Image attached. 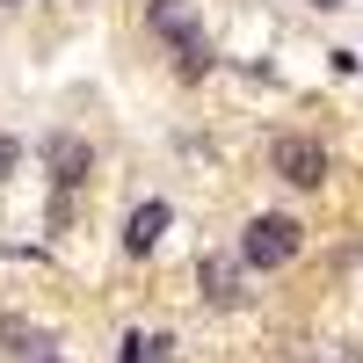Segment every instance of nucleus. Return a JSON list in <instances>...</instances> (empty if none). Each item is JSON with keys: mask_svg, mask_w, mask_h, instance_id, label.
<instances>
[{"mask_svg": "<svg viewBox=\"0 0 363 363\" xmlns=\"http://www.w3.org/2000/svg\"><path fill=\"white\" fill-rule=\"evenodd\" d=\"M196 284H203L211 306H240V298H247V291H240V255H203L196 262Z\"/></svg>", "mask_w": 363, "mask_h": 363, "instance_id": "obj_4", "label": "nucleus"}, {"mask_svg": "<svg viewBox=\"0 0 363 363\" xmlns=\"http://www.w3.org/2000/svg\"><path fill=\"white\" fill-rule=\"evenodd\" d=\"M298 247H306V225H298L291 211H262V218L240 233V262L247 269H291Z\"/></svg>", "mask_w": 363, "mask_h": 363, "instance_id": "obj_1", "label": "nucleus"}, {"mask_svg": "<svg viewBox=\"0 0 363 363\" xmlns=\"http://www.w3.org/2000/svg\"><path fill=\"white\" fill-rule=\"evenodd\" d=\"M167 218H174L167 203H138V211H131V225H124V255H153V247H160V233H167Z\"/></svg>", "mask_w": 363, "mask_h": 363, "instance_id": "obj_5", "label": "nucleus"}, {"mask_svg": "<svg viewBox=\"0 0 363 363\" xmlns=\"http://www.w3.org/2000/svg\"><path fill=\"white\" fill-rule=\"evenodd\" d=\"M0 349L8 356H37V335H29L22 320H0Z\"/></svg>", "mask_w": 363, "mask_h": 363, "instance_id": "obj_8", "label": "nucleus"}, {"mask_svg": "<svg viewBox=\"0 0 363 363\" xmlns=\"http://www.w3.org/2000/svg\"><path fill=\"white\" fill-rule=\"evenodd\" d=\"M44 363H66V356H44Z\"/></svg>", "mask_w": 363, "mask_h": 363, "instance_id": "obj_11", "label": "nucleus"}, {"mask_svg": "<svg viewBox=\"0 0 363 363\" xmlns=\"http://www.w3.org/2000/svg\"><path fill=\"white\" fill-rule=\"evenodd\" d=\"M313 8H320V15H335V8H349V0H313Z\"/></svg>", "mask_w": 363, "mask_h": 363, "instance_id": "obj_10", "label": "nucleus"}, {"mask_svg": "<svg viewBox=\"0 0 363 363\" xmlns=\"http://www.w3.org/2000/svg\"><path fill=\"white\" fill-rule=\"evenodd\" d=\"M44 167H51L58 189H73V182H87L95 153H87V138H80V131H51V138H44Z\"/></svg>", "mask_w": 363, "mask_h": 363, "instance_id": "obj_3", "label": "nucleus"}, {"mask_svg": "<svg viewBox=\"0 0 363 363\" xmlns=\"http://www.w3.org/2000/svg\"><path fill=\"white\" fill-rule=\"evenodd\" d=\"M145 22H153V37H167V44H189L196 37V8H189V0H153Z\"/></svg>", "mask_w": 363, "mask_h": 363, "instance_id": "obj_6", "label": "nucleus"}, {"mask_svg": "<svg viewBox=\"0 0 363 363\" xmlns=\"http://www.w3.org/2000/svg\"><path fill=\"white\" fill-rule=\"evenodd\" d=\"M174 73H182V80H203V73H211V44H203V37L174 44Z\"/></svg>", "mask_w": 363, "mask_h": 363, "instance_id": "obj_7", "label": "nucleus"}, {"mask_svg": "<svg viewBox=\"0 0 363 363\" xmlns=\"http://www.w3.org/2000/svg\"><path fill=\"white\" fill-rule=\"evenodd\" d=\"M15 160H22V145H15V138H0V182L15 174Z\"/></svg>", "mask_w": 363, "mask_h": 363, "instance_id": "obj_9", "label": "nucleus"}, {"mask_svg": "<svg viewBox=\"0 0 363 363\" xmlns=\"http://www.w3.org/2000/svg\"><path fill=\"white\" fill-rule=\"evenodd\" d=\"M269 167H277V182H291V189H320V182H327V145L284 131L277 145H269Z\"/></svg>", "mask_w": 363, "mask_h": 363, "instance_id": "obj_2", "label": "nucleus"}]
</instances>
